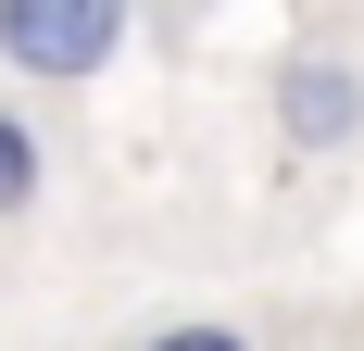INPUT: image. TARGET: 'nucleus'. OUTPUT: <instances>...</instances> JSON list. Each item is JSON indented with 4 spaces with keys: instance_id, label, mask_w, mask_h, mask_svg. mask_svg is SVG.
Masks as SVG:
<instances>
[{
    "instance_id": "f03ea898",
    "label": "nucleus",
    "mask_w": 364,
    "mask_h": 351,
    "mask_svg": "<svg viewBox=\"0 0 364 351\" xmlns=\"http://www.w3.org/2000/svg\"><path fill=\"white\" fill-rule=\"evenodd\" d=\"M364 139V63L352 50H289L277 63V151L289 163H327Z\"/></svg>"
},
{
    "instance_id": "f257e3e1",
    "label": "nucleus",
    "mask_w": 364,
    "mask_h": 351,
    "mask_svg": "<svg viewBox=\"0 0 364 351\" xmlns=\"http://www.w3.org/2000/svg\"><path fill=\"white\" fill-rule=\"evenodd\" d=\"M126 50V0H0V63L26 88H101Z\"/></svg>"
},
{
    "instance_id": "7ed1b4c3",
    "label": "nucleus",
    "mask_w": 364,
    "mask_h": 351,
    "mask_svg": "<svg viewBox=\"0 0 364 351\" xmlns=\"http://www.w3.org/2000/svg\"><path fill=\"white\" fill-rule=\"evenodd\" d=\"M38 188H50V151H38V126L13 101H0V226H26L38 213Z\"/></svg>"
},
{
    "instance_id": "20e7f679",
    "label": "nucleus",
    "mask_w": 364,
    "mask_h": 351,
    "mask_svg": "<svg viewBox=\"0 0 364 351\" xmlns=\"http://www.w3.org/2000/svg\"><path fill=\"white\" fill-rule=\"evenodd\" d=\"M139 351H252V339H239V326H214V314H176V326H151Z\"/></svg>"
}]
</instances>
